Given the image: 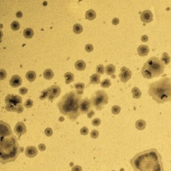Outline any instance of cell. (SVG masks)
Instances as JSON below:
<instances>
[{
    "label": "cell",
    "mask_w": 171,
    "mask_h": 171,
    "mask_svg": "<svg viewBox=\"0 0 171 171\" xmlns=\"http://www.w3.org/2000/svg\"><path fill=\"white\" fill-rule=\"evenodd\" d=\"M135 171H164L162 157L156 149L139 152L130 161Z\"/></svg>",
    "instance_id": "cell-1"
},
{
    "label": "cell",
    "mask_w": 171,
    "mask_h": 171,
    "mask_svg": "<svg viewBox=\"0 0 171 171\" xmlns=\"http://www.w3.org/2000/svg\"><path fill=\"white\" fill-rule=\"evenodd\" d=\"M80 103L81 95L77 92H71L63 96L58 106L62 114L67 116L72 120H75L80 114Z\"/></svg>",
    "instance_id": "cell-2"
},
{
    "label": "cell",
    "mask_w": 171,
    "mask_h": 171,
    "mask_svg": "<svg viewBox=\"0 0 171 171\" xmlns=\"http://www.w3.org/2000/svg\"><path fill=\"white\" fill-rule=\"evenodd\" d=\"M148 93L154 100L158 104L170 102L171 79L168 77H164L151 84Z\"/></svg>",
    "instance_id": "cell-3"
},
{
    "label": "cell",
    "mask_w": 171,
    "mask_h": 171,
    "mask_svg": "<svg viewBox=\"0 0 171 171\" xmlns=\"http://www.w3.org/2000/svg\"><path fill=\"white\" fill-rule=\"evenodd\" d=\"M22 150L18 144V139L14 135L1 137L0 161L2 164L13 162L19 156Z\"/></svg>",
    "instance_id": "cell-4"
},
{
    "label": "cell",
    "mask_w": 171,
    "mask_h": 171,
    "mask_svg": "<svg viewBox=\"0 0 171 171\" xmlns=\"http://www.w3.org/2000/svg\"><path fill=\"white\" fill-rule=\"evenodd\" d=\"M164 68L165 65L157 57H152L144 64L142 74L145 78L152 79L162 75Z\"/></svg>",
    "instance_id": "cell-5"
},
{
    "label": "cell",
    "mask_w": 171,
    "mask_h": 171,
    "mask_svg": "<svg viewBox=\"0 0 171 171\" xmlns=\"http://www.w3.org/2000/svg\"><path fill=\"white\" fill-rule=\"evenodd\" d=\"M6 103V109L9 112H15L17 113H22L24 112L22 102V98L18 95L9 94L5 99Z\"/></svg>",
    "instance_id": "cell-6"
},
{
    "label": "cell",
    "mask_w": 171,
    "mask_h": 171,
    "mask_svg": "<svg viewBox=\"0 0 171 171\" xmlns=\"http://www.w3.org/2000/svg\"><path fill=\"white\" fill-rule=\"evenodd\" d=\"M90 101L97 110H101L104 106L108 104V96L103 90H98L95 92Z\"/></svg>",
    "instance_id": "cell-7"
},
{
    "label": "cell",
    "mask_w": 171,
    "mask_h": 171,
    "mask_svg": "<svg viewBox=\"0 0 171 171\" xmlns=\"http://www.w3.org/2000/svg\"><path fill=\"white\" fill-rule=\"evenodd\" d=\"M61 93V89L58 86H52L51 87L48 88L46 90H43L41 92V95L40 96V100H43L46 98H48L50 101L52 102L53 100L56 99L60 96Z\"/></svg>",
    "instance_id": "cell-8"
},
{
    "label": "cell",
    "mask_w": 171,
    "mask_h": 171,
    "mask_svg": "<svg viewBox=\"0 0 171 171\" xmlns=\"http://www.w3.org/2000/svg\"><path fill=\"white\" fill-rule=\"evenodd\" d=\"M132 76V73L130 70L126 67H122L120 69V73L119 74L120 79L123 82H126L130 80Z\"/></svg>",
    "instance_id": "cell-9"
},
{
    "label": "cell",
    "mask_w": 171,
    "mask_h": 171,
    "mask_svg": "<svg viewBox=\"0 0 171 171\" xmlns=\"http://www.w3.org/2000/svg\"><path fill=\"white\" fill-rule=\"evenodd\" d=\"M0 129H1V137L9 136L13 134V132L11 130V128L8 124L3 122V121L0 122Z\"/></svg>",
    "instance_id": "cell-10"
},
{
    "label": "cell",
    "mask_w": 171,
    "mask_h": 171,
    "mask_svg": "<svg viewBox=\"0 0 171 171\" xmlns=\"http://www.w3.org/2000/svg\"><path fill=\"white\" fill-rule=\"evenodd\" d=\"M91 101L88 98H84L81 101L80 106V114L88 113L89 110L91 107Z\"/></svg>",
    "instance_id": "cell-11"
},
{
    "label": "cell",
    "mask_w": 171,
    "mask_h": 171,
    "mask_svg": "<svg viewBox=\"0 0 171 171\" xmlns=\"http://www.w3.org/2000/svg\"><path fill=\"white\" fill-rule=\"evenodd\" d=\"M14 132H15V133L18 137H20L22 135L25 134L27 130L24 123L22 122H19L18 123H17V124L15 126V128H14Z\"/></svg>",
    "instance_id": "cell-12"
},
{
    "label": "cell",
    "mask_w": 171,
    "mask_h": 171,
    "mask_svg": "<svg viewBox=\"0 0 171 171\" xmlns=\"http://www.w3.org/2000/svg\"><path fill=\"white\" fill-rule=\"evenodd\" d=\"M140 19L144 23H150L153 19V15L152 13L149 10H145L143 12H142L140 15Z\"/></svg>",
    "instance_id": "cell-13"
},
{
    "label": "cell",
    "mask_w": 171,
    "mask_h": 171,
    "mask_svg": "<svg viewBox=\"0 0 171 171\" xmlns=\"http://www.w3.org/2000/svg\"><path fill=\"white\" fill-rule=\"evenodd\" d=\"M22 80L18 75H14L12 76L9 80V84L13 88L19 87V86L22 85Z\"/></svg>",
    "instance_id": "cell-14"
},
{
    "label": "cell",
    "mask_w": 171,
    "mask_h": 171,
    "mask_svg": "<svg viewBox=\"0 0 171 171\" xmlns=\"http://www.w3.org/2000/svg\"><path fill=\"white\" fill-rule=\"evenodd\" d=\"M25 156L29 158H34L38 155V150L35 146H28L25 149Z\"/></svg>",
    "instance_id": "cell-15"
},
{
    "label": "cell",
    "mask_w": 171,
    "mask_h": 171,
    "mask_svg": "<svg viewBox=\"0 0 171 171\" xmlns=\"http://www.w3.org/2000/svg\"><path fill=\"white\" fill-rule=\"evenodd\" d=\"M138 53L140 56H146L149 53V47L146 45H141L138 47Z\"/></svg>",
    "instance_id": "cell-16"
},
{
    "label": "cell",
    "mask_w": 171,
    "mask_h": 171,
    "mask_svg": "<svg viewBox=\"0 0 171 171\" xmlns=\"http://www.w3.org/2000/svg\"><path fill=\"white\" fill-rule=\"evenodd\" d=\"M116 68L113 64H109V65L106 66V68H105V72L107 75H114V74L115 73Z\"/></svg>",
    "instance_id": "cell-17"
},
{
    "label": "cell",
    "mask_w": 171,
    "mask_h": 171,
    "mask_svg": "<svg viewBox=\"0 0 171 171\" xmlns=\"http://www.w3.org/2000/svg\"><path fill=\"white\" fill-rule=\"evenodd\" d=\"M96 12L93 9H89L86 13V18L88 19V20H93V19H94L96 18Z\"/></svg>",
    "instance_id": "cell-18"
},
{
    "label": "cell",
    "mask_w": 171,
    "mask_h": 171,
    "mask_svg": "<svg viewBox=\"0 0 171 171\" xmlns=\"http://www.w3.org/2000/svg\"><path fill=\"white\" fill-rule=\"evenodd\" d=\"M85 88V85L83 83H77L74 85V88L76 90V92L80 95H82L83 94V91H84V89Z\"/></svg>",
    "instance_id": "cell-19"
},
{
    "label": "cell",
    "mask_w": 171,
    "mask_h": 171,
    "mask_svg": "<svg viewBox=\"0 0 171 171\" xmlns=\"http://www.w3.org/2000/svg\"><path fill=\"white\" fill-rule=\"evenodd\" d=\"M64 78L66 80V84H69L74 81V75L71 72H66L64 74Z\"/></svg>",
    "instance_id": "cell-20"
},
{
    "label": "cell",
    "mask_w": 171,
    "mask_h": 171,
    "mask_svg": "<svg viewBox=\"0 0 171 171\" xmlns=\"http://www.w3.org/2000/svg\"><path fill=\"white\" fill-rule=\"evenodd\" d=\"M100 76L98 74H94L90 77V82L91 84H97L100 83Z\"/></svg>",
    "instance_id": "cell-21"
},
{
    "label": "cell",
    "mask_w": 171,
    "mask_h": 171,
    "mask_svg": "<svg viewBox=\"0 0 171 171\" xmlns=\"http://www.w3.org/2000/svg\"><path fill=\"white\" fill-rule=\"evenodd\" d=\"M161 61L164 65H168V63L170 62V56L167 52H164V53L162 54Z\"/></svg>",
    "instance_id": "cell-22"
},
{
    "label": "cell",
    "mask_w": 171,
    "mask_h": 171,
    "mask_svg": "<svg viewBox=\"0 0 171 171\" xmlns=\"http://www.w3.org/2000/svg\"><path fill=\"white\" fill-rule=\"evenodd\" d=\"M86 65L85 62L83 60H78L75 63V68H76L78 70H84L86 68Z\"/></svg>",
    "instance_id": "cell-23"
},
{
    "label": "cell",
    "mask_w": 171,
    "mask_h": 171,
    "mask_svg": "<svg viewBox=\"0 0 171 171\" xmlns=\"http://www.w3.org/2000/svg\"><path fill=\"white\" fill-rule=\"evenodd\" d=\"M146 122L143 120H138L136 122V128L139 130H144L146 127Z\"/></svg>",
    "instance_id": "cell-24"
},
{
    "label": "cell",
    "mask_w": 171,
    "mask_h": 171,
    "mask_svg": "<svg viewBox=\"0 0 171 171\" xmlns=\"http://www.w3.org/2000/svg\"><path fill=\"white\" fill-rule=\"evenodd\" d=\"M54 76V74L53 71L51 69L46 70L44 72V78H46V80H51L53 78Z\"/></svg>",
    "instance_id": "cell-25"
},
{
    "label": "cell",
    "mask_w": 171,
    "mask_h": 171,
    "mask_svg": "<svg viewBox=\"0 0 171 171\" xmlns=\"http://www.w3.org/2000/svg\"><path fill=\"white\" fill-rule=\"evenodd\" d=\"M25 77H26L27 80H29L30 82H34L36 78V74L34 71H30V72H27Z\"/></svg>",
    "instance_id": "cell-26"
},
{
    "label": "cell",
    "mask_w": 171,
    "mask_h": 171,
    "mask_svg": "<svg viewBox=\"0 0 171 171\" xmlns=\"http://www.w3.org/2000/svg\"><path fill=\"white\" fill-rule=\"evenodd\" d=\"M24 35L26 38H31L34 36V31L31 28H26L24 31Z\"/></svg>",
    "instance_id": "cell-27"
},
{
    "label": "cell",
    "mask_w": 171,
    "mask_h": 171,
    "mask_svg": "<svg viewBox=\"0 0 171 171\" xmlns=\"http://www.w3.org/2000/svg\"><path fill=\"white\" fill-rule=\"evenodd\" d=\"M132 93L133 98H136V99L140 98V96H141V95H142V93H141V92H140V90L136 87L133 88L132 90Z\"/></svg>",
    "instance_id": "cell-28"
},
{
    "label": "cell",
    "mask_w": 171,
    "mask_h": 171,
    "mask_svg": "<svg viewBox=\"0 0 171 171\" xmlns=\"http://www.w3.org/2000/svg\"><path fill=\"white\" fill-rule=\"evenodd\" d=\"M73 31L75 34H80V33L82 32L83 31V28L82 26V25L79 24H76L73 26Z\"/></svg>",
    "instance_id": "cell-29"
},
{
    "label": "cell",
    "mask_w": 171,
    "mask_h": 171,
    "mask_svg": "<svg viewBox=\"0 0 171 171\" xmlns=\"http://www.w3.org/2000/svg\"><path fill=\"white\" fill-rule=\"evenodd\" d=\"M111 86V82L109 79H104L103 81L101 82V86L104 88H109Z\"/></svg>",
    "instance_id": "cell-30"
},
{
    "label": "cell",
    "mask_w": 171,
    "mask_h": 171,
    "mask_svg": "<svg viewBox=\"0 0 171 171\" xmlns=\"http://www.w3.org/2000/svg\"><path fill=\"white\" fill-rule=\"evenodd\" d=\"M11 27H12V29L13 30H15V31H17L20 28V25H19V22H16V21H14L12 22V24H11Z\"/></svg>",
    "instance_id": "cell-31"
},
{
    "label": "cell",
    "mask_w": 171,
    "mask_h": 171,
    "mask_svg": "<svg viewBox=\"0 0 171 171\" xmlns=\"http://www.w3.org/2000/svg\"><path fill=\"white\" fill-rule=\"evenodd\" d=\"M120 107L119 106H114L112 108V112L114 114H118L120 112Z\"/></svg>",
    "instance_id": "cell-32"
},
{
    "label": "cell",
    "mask_w": 171,
    "mask_h": 171,
    "mask_svg": "<svg viewBox=\"0 0 171 171\" xmlns=\"http://www.w3.org/2000/svg\"><path fill=\"white\" fill-rule=\"evenodd\" d=\"M96 70V72L98 73V74H104V67L103 65L100 64V65L98 66Z\"/></svg>",
    "instance_id": "cell-33"
},
{
    "label": "cell",
    "mask_w": 171,
    "mask_h": 171,
    "mask_svg": "<svg viewBox=\"0 0 171 171\" xmlns=\"http://www.w3.org/2000/svg\"><path fill=\"white\" fill-rule=\"evenodd\" d=\"M99 136V132L96 130H93L90 133V136L93 139H96Z\"/></svg>",
    "instance_id": "cell-34"
},
{
    "label": "cell",
    "mask_w": 171,
    "mask_h": 171,
    "mask_svg": "<svg viewBox=\"0 0 171 171\" xmlns=\"http://www.w3.org/2000/svg\"><path fill=\"white\" fill-rule=\"evenodd\" d=\"M32 106H33V101L31 100V99H28V100L25 101V104H24V106L28 108H31V107H32Z\"/></svg>",
    "instance_id": "cell-35"
},
{
    "label": "cell",
    "mask_w": 171,
    "mask_h": 171,
    "mask_svg": "<svg viewBox=\"0 0 171 171\" xmlns=\"http://www.w3.org/2000/svg\"><path fill=\"white\" fill-rule=\"evenodd\" d=\"M100 123L101 120L100 118H95V119H94L93 120H92V125L94 126H98L100 124Z\"/></svg>",
    "instance_id": "cell-36"
},
{
    "label": "cell",
    "mask_w": 171,
    "mask_h": 171,
    "mask_svg": "<svg viewBox=\"0 0 171 171\" xmlns=\"http://www.w3.org/2000/svg\"><path fill=\"white\" fill-rule=\"evenodd\" d=\"M88 132H89L88 128L86 126H84L82 128L81 130H80V133H81V134L84 135V136H86V135L88 134Z\"/></svg>",
    "instance_id": "cell-37"
},
{
    "label": "cell",
    "mask_w": 171,
    "mask_h": 171,
    "mask_svg": "<svg viewBox=\"0 0 171 171\" xmlns=\"http://www.w3.org/2000/svg\"><path fill=\"white\" fill-rule=\"evenodd\" d=\"M45 134L47 136H51L53 134V130L51 128H47L45 130Z\"/></svg>",
    "instance_id": "cell-38"
},
{
    "label": "cell",
    "mask_w": 171,
    "mask_h": 171,
    "mask_svg": "<svg viewBox=\"0 0 171 171\" xmlns=\"http://www.w3.org/2000/svg\"><path fill=\"white\" fill-rule=\"evenodd\" d=\"M19 94H20L21 95H25L28 93V90L26 88L23 87V88H21L19 89Z\"/></svg>",
    "instance_id": "cell-39"
},
{
    "label": "cell",
    "mask_w": 171,
    "mask_h": 171,
    "mask_svg": "<svg viewBox=\"0 0 171 171\" xmlns=\"http://www.w3.org/2000/svg\"><path fill=\"white\" fill-rule=\"evenodd\" d=\"M85 50H86V52H91L92 51L94 50L93 46H92V45H91V44H87L86 46Z\"/></svg>",
    "instance_id": "cell-40"
},
{
    "label": "cell",
    "mask_w": 171,
    "mask_h": 171,
    "mask_svg": "<svg viewBox=\"0 0 171 171\" xmlns=\"http://www.w3.org/2000/svg\"><path fill=\"white\" fill-rule=\"evenodd\" d=\"M6 77V72L4 70L2 69L1 70V71H0V78H1V80H3Z\"/></svg>",
    "instance_id": "cell-41"
},
{
    "label": "cell",
    "mask_w": 171,
    "mask_h": 171,
    "mask_svg": "<svg viewBox=\"0 0 171 171\" xmlns=\"http://www.w3.org/2000/svg\"><path fill=\"white\" fill-rule=\"evenodd\" d=\"M72 171H82V168L80 166L76 165L72 168Z\"/></svg>",
    "instance_id": "cell-42"
},
{
    "label": "cell",
    "mask_w": 171,
    "mask_h": 171,
    "mask_svg": "<svg viewBox=\"0 0 171 171\" xmlns=\"http://www.w3.org/2000/svg\"><path fill=\"white\" fill-rule=\"evenodd\" d=\"M38 148L40 151H44L46 150V146L44 144H40L38 146Z\"/></svg>",
    "instance_id": "cell-43"
},
{
    "label": "cell",
    "mask_w": 171,
    "mask_h": 171,
    "mask_svg": "<svg viewBox=\"0 0 171 171\" xmlns=\"http://www.w3.org/2000/svg\"><path fill=\"white\" fill-rule=\"evenodd\" d=\"M94 110H91L90 111V112L88 113L87 116H88V118H91L93 117V116L94 115Z\"/></svg>",
    "instance_id": "cell-44"
},
{
    "label": "cell",
    "mask_w": 171,
    "mask_h": 171,
    "mask_svg": "<svg viewBox=\"0 0 171 171\" xmlns=\"http://www.w3.org/2000/svg\"><path fill=\"white\" fill-rule=\"evenodd\" d=\"M119 19H118V18H114V19H112V24H113V25H118V24H119Z\"/></svg>",
    "instance_id": "cell-45"
},
{
    "label": "cell",
    "mask_w": 171,
    "mask_h": 171,
    "mask_svg": "<svg viewBox=\"0 0 171 171\" xmlns=\"http://www.w3.org/2000/svg\"><path fill=\"white\" fill-rule=\"evenodd\" d=\"M141 40L142 41H143V42H146V41H147L148 40V38L147 35H142V36Z\"/></svg>",
    "instance_id": "cell-46"
},
{
    "label": "cell",
    "mask_w": 171,
    "mask_h": 171,
    "mask_svg": "<svg viewBox=\"0 0 171 171\" xmlns=\"http://www.w3.org/2000/svg\"><path fill=\"white\" fill-rule=\"evenodd\" d=\"M22 12H18L16 13V16L18 17V18H20L22 17Z\"/></svg>",
    "instance_id": "cell-47"
}]
</instances>
